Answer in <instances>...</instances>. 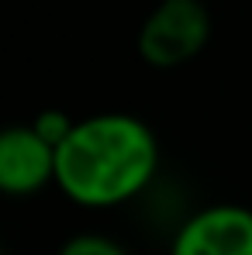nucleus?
Wrapping results in <instances>:
<instances>
[{"label": "nucleus", "mask_w": 252, "mask_h": 255, "mask_svg": "<svg viewBox=\"0 0 252 255\" xmlns=\"http://www.w3.org/2000/svg\"><path fill=\"white\" fill-rule=\"evenodd\" d=\"M159 172V141L142 118L104 111L76 121L55 148V186L86 211L121 207Z\"/></svg>", "instance_id": "obj_1"}, {"label": "nucleus", "mask_w": 252, "mask_h": 255, "mask_svg": "<svg viewBox=\"0 0 252 255\" xmlns=\"http://www.w3.org/2000/svg\"><path fill=\"white\" fill-rule=\"evenodd\" d=\"M211 42V10L204 0H156L138 28V55L152 69H180Z\"/></svg>", "instance_id": "obj_2"}, {"label": "nucleus", "mask_w": 252, "mask_h": 255, "mask_svg": "<svg viewBox=\"0 0 252 255\" xmlns=\"http://www.w3.org/2000/svg\"><path fill=\"white\" fill-rule=\"evenodd\" d=\"M169 255H252V211L242 204H208L173 235Z\"/></svg>", "instance_id": "obj_3"}, {"label": "nucleus", "mask_w": 252, "mask_h": 255, "mask_svg": "<svg viewBox=\"0 0 252 255\" xmlns=\"http://www.w3.org/2000/svg\"><path fill=\"white\" fill-rule=\"evenodd\" d=\"M55 183V145L31 125L0 131V190L7 197H35Z\"/></svg>", "instance_id": "obj_4"}, {"label": "nucleus", "mask_w": 252, "mask_h": 255, "mask_svg": "<svg viewBox=\"0 0 252 255\" xmlns=\"http://www.w3.org/2000/svg\"><path fill=\"white\" fill-rule=\"evenodd\" d=\"M55 255H128V249L121 242H114L111 235H97V231H83L73 235L59 245Z\"/></svg>", "instance_id": "obj_5"}, {"label": "nucleus", "mask_w": 252, "mask_h": 255, "mask_svg": "<svg viewBox=\"0 0 252 255\" xmlns=\"http://www.w3.org/2000/svg\"><path fill=\"white\" fill-rule=\"evenodd\" d=\"M73 125H76V121H69V114H66V111H42V114L31 121V128L42 134L45 141H52L55 148L66 141V134L73 131Z\"/></svg>", "instance_id": "obj_6"}]
</instances>
